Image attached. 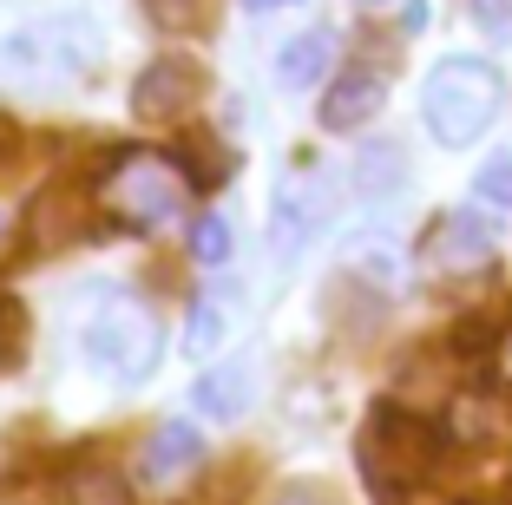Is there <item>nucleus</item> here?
Segmentation results:
<instances>
[{"instance_id":"21","label":"nucleus","mask_w":512,"mask_h":505,"mask_svg":"<svg viewBox=\"0 0 512 505\" xmlns=\"http://www.w3.org/2000/svg\"><path fill=\"white\" fill-rule=\"evenodd\" d=\"M14 151H20V125L0 112V158H14Z\"/></svg>"},{"instance_id":"20","label":"nucleus","mask_w":512,"mask_h":505,"mask_svg":"<svg viewBox=\"0 0 512 505\" xmlns=\"http://www.w3.org/2000/svg\"><path fill=\"white\" fill-rule=\"evenodd\" d=\"M473 20H480V27H512V0H473Z\"/></svg>"},{"instance_id":"14","label":"nucleus","mask_w":512,"mask_h":505,"mask_svg":"<svg viewBox=\"0 0 512 505\" xmlns=\"http://www.w3.org/2000/svg\"><path fill=\"white\" fill-rule=\"evenodd\" d=\"M348 269H355L362 283H375V289H394L401 283V250L381 243V237H362V243H348Z\"/></svg>"},{"instance_id":"15","label":"nucleus","mask_w":512,"mask_h":505,"mask_svg":"<svg viewBox=\"0 0 512 505\" xmlns=\"http://www.w3.org/2000/svg\"><path fill=\"white\" fill-rule=\"evenodd\" d=\"M473 204H486L493 217H512V151H493L473 171Z\"/></svg>"},{"instance_id":"13","label":"nucleus","mask_w":512,"mask_h":505,"mask_svg":"<svg viewBox=\"0 0 512 505\" xmlns=\"http://www.w3.org/2000/svg\"><path fill=\"white\" fill-rule=\"evenodd\" d=\"M230 309H237V289H204L191 302V322H184V355H211L217 335L230 328Z\"/></svg>"},{"instance_id":"5","label":"nucleus","mask_w":512,"mask_h":505,"mask_svg":"<svg viewBox=\"0 0 512 505\" xmlns=\"http://www.w3.org/2000/svg\"><path fill=\"white\" fill-rule=\"evenodd\" d=\"M197 99H204V73H197V60H184V53L145 66V73H138V86H132V112H138L145 125L191 119Z\"/></svg>"},{"instance_id":"2","label":"nucleus","mask_w":512,"mask_h":505,"mask_svg":"<svg viewBox=\"0 0 512 505\" xmlns=\"http://www.w3.org/2000/svg\"><path fill=\"white\" fill-rule=\"evenodd\" d=\"M440 460V433L427 427L421 414H407V407L381 401L368 414V433H362V466L381 492H401V486H421Z\"/></svg>"},{"instance_id":"4","label":"nucleus","mask_w":512,"mask_h":505,"mask_svg":"<svg viewBox=\"0 0 512 505\" xmlns=\"http://www.w3.org/2000/svg\"><path fill=\"white\" fill-rule=\"evenodd\" d=\"M112 210H125L132 223H165L178 210V171L165 158H151V151H125L112 164V184H106Z\"/></svg>"},{"instance_id":"7","label":"nucleus","mask_w":512,"mask_h":505,"mask_svg":"<svg viewBox=\"0 0 512 505\" xmlns=\"http://www.w3.org/2000/svg\"><path fill=\"white\" fill-rule=\"evenodd\" d=\"M191 401H197L204 420H243L250 401H256V355H230V361H217V368H204L197 387H191Z\"/></svg>"},{"instance_id":"6","label":"nucleus","mask_w":512,"mask_h":505,"mask_svg":"<svg viewBox=\"0 0 512 505\" xmlns=\"http://www.w3.org/2000/svg\"><path fill=\"white\" fill-rule=\"evenodd\" d=\"M322 204H329L322 178H289L283 191H276V204H270V243H276V263H296V256L316 243V230H322Z\"/></svg>"},{"instance_id":"9","label":"nucleus","mask_w":512,"mask_h":505,"mask_svg":"<svg viewBox=\"0 0 512 505\" xmlns=\"http://www.w3.org/2000/svg\"><path fill=\"white\" fill-rule=\"evenodd\" d=\"M381 99H388V79L368 73V66H355V73H342L329 86V99H322V125H329V132H355V125H368L381 112Z\"/></svg>"},{"instance_id":"1","label":"nucleus","mask_w":512,"mask_h":505,"mask_svg":"<svg viewBox=\"0 0 512 505\" xmlns=\"http://www.w3.org/2000/svg\"><path fill=\"white\" fill-rule=\"evenodd\" d=\"M499 105H506V79H499L493 60H473V53L440 60L434 73H427V86H421L427 132H434L440 145H453V151L473 145V138L499 119Z\"/></svg>"},{"instance_id":"11","label":"nucleus","mask_w":512,"mask_h":505,"mask_svg":"<svg viewBox=\"0 0 512 505\" xmlns=\"http://www.w3.org/2000/svg\"><path fill=\"white\" fill-rule=\"evenodd\" d=\"M348 184H355V197L362 204H381V197H394L407 184V158H401V145H362L355 151V171H348Z\"/></svg>"},{"instance_id":"10","label":"nucleus","mask_w":512,"mask_h":505,"mask_svg":"<svg viewBox=\"0 0 512 505\" xmlns=\"http://www.w3.org/2000/svg\"><path fill=\"white\" fill-rule=\"evenodd\" d=\"M204 460V433L191 420H165V427H151L145 453H138V473L145 479H171V473H191Z\"/></svg>"},{"instance_id":"3","label":"nucleus","mask_w":512,"mask_h":505,"mask_svg":"<svg viewBox=\"0 0 512 505\" xmlns=\"http://www.w3.org/2000/svg\"><path fill=\"white\" fill-rule=\"evenodd\" d=\"M86 355L92 368L119 374V381H145L158 368V322H151L138 302H112L86 322Z\"/></svg>"},{"instance_id":"17","label":"nucleus","mask_w":512,"mask_h":505,"mask_svg":"<svg viewBox=\"0 0 512 505\" xmlns=\"http://www.w3.org/2000/svg\"><path fill=\"white\" fill-rule=\"evenodd\" d=\"M145 14L165 33H197L204 27V0H145Z\"/></svg>"},{"instance_id":"19","label":"nucleus","mask_w":512,"mask_h":505,"mask_svg":"<svg viewBox=\"0 0 512 505\" xmlns=\"http://www.w3.org/2000/svg\"><path fill=\"white\" fill-rule=\"evenodd\" d=\"M270 505H342L335 492H322V486H283Z\"/></svg>"},{"instance_id":"23","label":"nucleus","mask_w":512,"mask_h":505,"mask_svg":"<svg viewBox=\"0 0 512 505\" xmlns=\"http://www.w3.org/2000/svg\"><path fill=\"white\" fill-rule=\"evenodd\" d=\"M0 230H7V210H0Z\"/></svg>"},{"instance_id":"22","label":"nucleus","mask_w":512,"mask_h":505,"mask_svg":"<svg viewBox=\"0 0 512 505\" xmlns=\"http://www.w3.org/2000/svg\"><path fill=\"white\" fill-rule=\"evenodd\" d=\"M276 7H296V0H243V14H276Z\"/></svg>"},{"instance_id":"8","label":"nucleus","mask_w":512,"mask_h":505,"mask_svg":"<svg viewBox=\"0 0 512 505\" xmlns=\"http://www.w3.org/2000/svg\"><path fill=\"white\" fill-rule=\"evenodd\" d=\"M499 230L480 217V210H453V217H440V230L427 237V256H434L440 269H480L486 256H493Z\"/></svg>"},{"instance_id":"16","label":"nucleus","mask_w":512,"mask_h":505,"mask_svg":"<svg viewBox=\"0 0 512 505\" xmlns=\"http://www.w3.org/2000/svg\"><path fill=\"white\" fill-rule=\"evenodd\" d=\"M191 256H197L204 269H224V263H230V223H224V217H197Z\"/></svg>"},{"instance_id":"18","label":"nucleus","mask_w":512,"mask_h":505,"mask_svg":"<svg viewBox=\"0 0 512 505\" xmlns=\"http://www.w3.org/2000/svg\"><path fill=\"white\" fill-rule=\"evenodd\" d=\"M73 505H132V492L106 473H79L73 479Z\"/></svg>"},{"instance_id":"12","label":"nucleus","mask_w":512,"mask_h":505,"mask_svg":"<svg viewBox=\"0 0 512 505\" xmlns=\"http://www.w3.org/2000/svg\"><path fill=\"white\" fill-rule=\"evenodd\" d=\"M329 53H335V33L329 27H309V33H296V40L276 53V79H283L289 92H309L322 73H329Z\"/></svg>"}]
</instances>
